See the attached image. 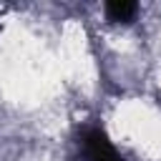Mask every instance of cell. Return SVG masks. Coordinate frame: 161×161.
<instances>
[{
	"instance_id": "6da1fadb",
	"label": "cell",
	"mask_w": 161,
	"mask_h": 161,
	"mask_svg": "<svg viewBox=\"0 0 161 161\" xmlns=\"http://www.w3.org/2000/svg\"><path fill=\"white\" fill-rule=\"evenodd\" d=\"M80 146H83V153H86L88 161H123V156L118 153V148L113 146V141L98 126H91V128L83 131Z\"/></svg>"
},
{
	"instance_id": "7a4b0ae2",
	"label": "cell",
	"mask_w": 161,
	"mask_h": 161,
	"mask_svg": "<svg viewBox=\"0 0 161 161\" xmlns=\"http://www.w3.org/2000/svg\"><path fill=\"white\" fill-rule=\"evenodd\" d=\"M138 13V5L131 0H111L106 3V15L113 23H131Z\"/></svg>"
}]
</instances>
